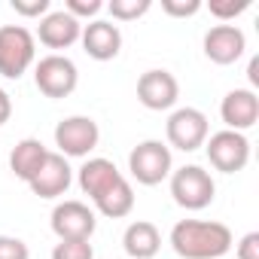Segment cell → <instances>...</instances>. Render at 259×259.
<instances>
[{
  "mask_svg": "<svg viewBox=\"0 0 259 259\" xmlns=\"http://www.w3.org/2000/svg\"><path fill=\"white\" fill-rule=\"evenodd\" d=\"M79 43H82V49H85L89 58H95V61H113L119 55V49H122V31L113 22L92 19L89 25H82Z\"/></svg>",
  "mask_w": 259,
  "mask_h": 259,
  "instance_id": "cell-11",
  "label": "cell"
},
{
  "mask_svg": "<svg viewBox=\"0 0 259 259\" xmlns=\"http://www.w3.org/2000/svg\"><path fill=\"white\" fill-rule=\"evenodd\" d=\"M101 10H104L101 0H67V4H64V13H70L76 22L92 19V16H98Z\"/></svg>",
  "mask_w": 259,
  "mask_h": 259,
  "instance_id": "cell-25",
  "label": "cell"
},
{
  "mask_svg": "<svg viewBox=\"0 0 259 259\" xmlns=\"http://www.w3.org/2000/svg\"><path fill=\"white\" fill-rule=\"evenodd\" d=\"M10 116H13V98H10L4 89H0V125H7Z\"/></svg>",
  "mask_w": 259,
  "mask_h": 259,
  "instance_id": "cell-28",
  "label": "cell"
},
{
  "mask_svg": "<svg viewBox=\"0 0 259 259\" xmlns=\"http://www.w3.org/2000/svg\"><path fill=\"white\" fill-rule=\"evenodd\" d=\"M34 61H37V40L25 25L0 28V76L22 79Z\"/></svg>",
  "mask_w": 259,
  "mask_h": 259,
  "instance_id": "cell-2",
  "label": "cell"
},
{
  "mask_svg": "<svg viewBox=\"0 0 259 259\" xmlns=\"http://www.w3.org/2000/svg\"><path fill=\"white\" fill-rule=\"evenodd\" d=\"M76 180H79V189L95 201V198H101L116 180H122V171H119L110 159H101V156H98V159H89V162L79 168V177H76Z\"/></svg>",
  "mask_w": 259,
  "mask_h": 259,
  "instance_id": "cell-16",
  "label": "cell"
},
{
  "mask_svg": "<svg viewBox=\"0 0 259 259\" xmlns=\"http://www.w3.org/2000/svg\"><path fill=\"white\" fill-rule=\"evenodd\" d=\"M70 183H73V171H70L67 159L61 153H49L28 186H31V192L37 198H58V195H64L70 189Z\"/></svg>",
  "mask_w": 259,
  "mask_h": 259,
  "instance_id": "cell-13",
  "label": "cell"
},
{
  "mask_svg": "<svg viewBox=\"0 0 259 259\" xmlns=\"http://www.w3.org/2000/svg\"><path fill=\"white\" fill-rule=\"evenodd\" d=\"M46 156H49V150L43 147V141L25 138V141H19V144L13 147V153H10V168H13V174H16L19 180L31 183V177L40 171V165L46 162Z\"/></svg>",
  "mask_w": 259,
  "mask_h": 259,
  "instance_id": "cell-18",
  "label": "cell"
},
{
  "mask_svg": "<svg viewBox=\"0 0 259 259\" xmlns=\"http://www.w3.org/2000/svg\"><path fill=\"white\" fill-rule=\"evenodd\" d=\"M247 52V37L238 25H213L204 34V55L213 64H235Z\"/></svg>",
  "mask_w": 259,
  "mask_h": 259,
  "instance_id": "cell-12",
  "label": "cell"
},
{
  "mask_svg": "<svg viewBox=\"0 0 259 259\" xmlns=\"http://www.w3.org/2000/svg\"><path fill=\"white\" fill-rule=\"evenodd\" d=\"M201 10V0H162V13L171 19H189Z\"/></svg>",
  "mask_w": 259,
  "mask_h": 259,
  "instance_id": "cell-24",
  "label": "cell"
},
{
  "mask_svg": "<svg viewBox=\"0 0 259 259\" xmlns=\"http://www.w3.org/2000/svg\"><path fill=\"white\" fill-rule=\"evenodd\" d=\"M113 22H135L153 10V0H110L107 4Z\"/></svg>",
  "mask_w": 259,
  "mask_h": 259,
  "instance_id": "cell-20",
  "label": "cell"
},
{
  "mask_svg": "<svg viewBox=\"0 0 259 259\" xmlns=\"http://www.w3.org/2000/svg\"><path fill=\"white\" fill-rule=\"evenodd\" d=\"M207 10H210V16H217L223 25H229V19H238L244 10H250V0H210L207 4Z\"/></svg>",
  "mask_w": 259,
  "mask_h": 259,
  "instance_id": "cell-22",
  "label": "cell"
},
{
  "mask_svg": "<svg viewBox=\"0 0 259 259\" xmlns=\"http://www.w3.org/2000/svg\"><path fill=\"white\" fill-rule=\"evenodd\" d=\"M122 247L132 259H153L162 250V232L147 220H135L122 235Z\"/></svg>",
  "mask_w": 259,
  "mask_h": 259,
  "instance_id": "cell-17",
  "label": "cell"
},
{
  "mask_svg": "<svg viewBox=\"0 0 259 259\" xmlns=\"http://www.w3.org/2000/svg\"><path fill=\"white\" fill-rule=\"evenodd\" d=\"M52 259H95V247L89 241H58Z\"/></svg>",
  "mask_w": 259,
  "mask_h": 259,
  "instance_id": "cell-21",
  "label": "cell"
},
{
  "mask_svg": "<svg viewBox=\"0 0 259 259\" xmlns=\"http://www.w3.org/2000/svg\"><path fill=\"white\" fill-rule=\"evenodd\" d=\"M165 135H168V144L174 150H183V153H195L198 147H204L207 135H210V125H207V116L195 107H180L168 116V125H165Z\"/></svg>",
  "mask_w": 259,
  "mask_h": 259,
  "instance_id": "cell-8",
  "label": "cell"
},
{
  "mask_svg": "<svg viewBox=\"0 0 259 259\" xmlns=\"http://www.w3.org/2000/svg\"><path fill=\"white\" fill-rule=\"evenodd\" d=\"M171 195L186 210H204L217 195V183L201 165H183L171 171Z\"/></svg>",
  "mask_w": 259,
  "mask_h": 259,
  "instance_id": "cell-4",
  "label": "cell"
},
{
  "mask_svg": "<svg viewBox=\"0 0 259 259\" xmlns=\"http://www.w3.org/2000/svg\"><path fill=\"white\" fill-rule=\"evenodd\" d=\"M34 82L46 98L58 101V98L73 95V89L79 85V70L67 55L52 52V55H46L34 64Z\"/></svg>",
  "mask_w": 259,
  "mask_h": 259,
  "instance_id": "cell-5",
  "label": "cell"
},
{
  "mask_svg": "<svg viewBox=\"0 0 259 259\" xmlns=\"http://www.w3.org/2000/svg\"><path fill=\"white\" fill-rule=\"evenodd\" d=\"M98 229L95 210L82 201H61L52 210V232L58 241H89Z\"/></svg>",
  "mask_w": 259,
  "mask_h": 259,
  "instance_id": "cell-9",
  "label": "cell"
},
{
  "mask_svg": "<svg viewBox=\"0 0 259 259\" xmlns=\"http://www.w3.org/2000/svg\"><path fill=\"white\" fill-rule=\"evenodd\" d=\"M235 256H238V259H259V232H247V235L238 241Z\"/></svg>",
  "mask_w": 259,
  "mask_h": 259,
  "instance_id": "cell-27",
  "label": "cell"
},
{
  "mask_svg": "<svg viewBox=\"0 0 259 259\" xmlns=\"http://www.w3.org/2000/svg\"><path fill=\"white\" fill-rule=\"evenodd\" d=\"M220 116L226 122L229 132H247L259 122V98L253 89H232L223 104H220Z\"/></svg>",
  "mask_w": 259,
  "mask_h": 259,
  "instance_id": "cell-14",
  "label": "cell"
},
{
  "mask_svg": "<svg viewBox=\"0 0 259 259\" xmlns=\"http://www.w3.org/2000/svg\"><path fill=\"white\" fill-rule=\"evenodd\" d=\"M180 98V82L171 70H147L138 79V101L147 110H171Z\"/></svg>",
  "mask_w": 259,
  "mask_h": 259,
  "instance_id": "cell-10",
  "label": "cell"
},
{
  "mask_svg": "<svg viewBox=\"0 0 259 259\" xmlns=\"http://www.w3.org/2000/svg\"><path fill=\"white\" fill-rule=\"evenodd\" d=\"M0 259H31V250L22 238L0 235Z\"/></svg>",
  "mask_w": 259,
  "mask_h": 259,
  "instance_id": "cell-23",
  "label": "cell"
},
{
  "mask_svg": "<svg viewBox=\"0 0 259 259\" xmlns=\"http://www.w3.org/2000/svg\"><path fill=\"white\" fill-rule=\"evenodd\" d=\"M247 76H250V85H259V58H250Z\"/></svg>",
  "mask_w": 259,
  "mask_h": 259,
  "instance_id": "cell-29",
  "label": "cell"
},
{
  "mask_svg": "<svg viewBox=\"0 0 259 259\" xmlns=\"http://www.w3.org/2000/svg\"><path fill=\"white\" fill-rule=\"evenodd\" d=\"M128 171H132V177L141 186H159L174 171L171 147L162 144V141H141L132 153H128Z\"/></svg>",
  "mask_w": 259,
  "mask_h": 259,
  "instance_id": "cell-3",
  "label": "cell"
},
{
  "mask_svg": "<svg viewBox=\"0 0 259 259\" xmlns=\"http://www.w3.org/2000/svg\"><path fill=\"white\" fill-rule=\"evenodd\" d=\"M95 207H98V213H104V217H110V220L128 217V213L135 210V189H132V183H128L125 177L116 180L101 198H95Z\"/></svg>",
  "mask_w": 259,
  "mask_h": 259,
  "instance_id": "cell-19",
  "label": "cell"
},
{
  "mask_svg": "<svg viewBox=\"0 0 259 259\" xmlns=\"http://www.w3.org/2000/svg\"><path fill=\"white\" fill-rule=\"evenodd\" d=\"M232 244V229L217 220H180L171 229V247L180 259H220Z\"/></svg>",
  "mask_w": 259,
  "mask_h": 259,
  "instance_id": "cell-1",
  "label": "cell"
},
{
  "mask_svg": "<svg viewBox=\"0 0 259 259\" xmlns=\"http://www.w3.org/2000/svg\"><path fill=\"white\" fill-rule=\"evenodd\" d=\"M204 150H207V162L217 171H223V174H238L250 162V141H247V135L229 132V128L210 135L204 141Z\"/></svg>",
  "mask_w": 259,
  "mask_h": 259,
  "instance_id": "cell-7",
  "label": "cell"
},
{
  "mask_svg": "<svg viewBox=\"0 0 259 259\" xmlns=\"http://www.w3.org/2000/svg\"><path fill=\"white\" fill-rule=\"evenodd\" d=\"M49 0H13V10L16 16H25V19H43L49 13Z\"/></svg>",
  "mask_w": 259,
  "mask_h": 259,
  "instance_id": "cell-26",
  "label": "cell"
},
{
  "mask_svg": "<svg viewBox=\"0 0 259 259\" xmlns=\"http://www.w3.org/2000/svg\"><path fill=\"white\" fill-rule=\"evenodd\" d=\"M82 34V22H76L70 13L64 10H49L40 25H37V37L46 49H70Z\"/></svg>",
  "mask_w": 259,
  "mask_h": 259,
  "instance_id": "cell-15",
  "label": "cell"
},
{
  "mask_svg": "<svg viewBox=\"0 0 259 259\" xmlns=\"http://www.w3.org/2000/svg\"><path fill=\"white\" fill-rule=\"evenodd\" d=\"M101 141V128L92 116H67L55 125V147L64 159L89 156Z\"/></svg>",
  "mask_w": 259,
  "mask_h": 259,
  "instance_id": "cell-6",
  "label": "cell"
}]
</instances>
